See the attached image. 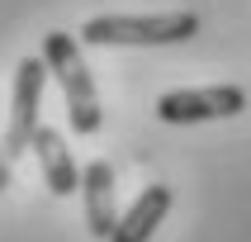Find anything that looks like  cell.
<instances>
[{"label": "cell", "instance_id": "6da1fadb", "mask_svg": "<svg viewBox=\"0 0 251 242\" xmlns=\"http://www.w3.org/2000/svg\"><path fill=\"white\" fill-rule=\"evenodd\" d=\"M199 33V14L171 10V14H95L81 28V43L90 48H161L185 43Z\"/></svg>", "mask_w": 251, "mask_h": 242}, {"label": "cell", "instance_id": "5b68a950", "mask_svg": "<svg viewBox=\"0 0 251 242\" xmlns=\"http://www.w3.org/2000/svg\"><path fill=\"white\" fill-rule=\"evenodd\" d=\"M81 199H85V223L100 242L114 238L119 228V199H114V171L109 161H90L81 176Z\"/></svg>", "mask_w": 251, "mask_h": 242}, {"label": "cell", "instance_id": "3957f363", "mask_svg": "<svg viewBox=\"0 0 251 242\" xmlns=\"http://www.w3.org/2000/svg\"><path fill=\"white\" fill-rule=\"evenodd\" d=\"M247 109L242 85H190V90H166L156 100L161 124H209V119H232Z\"/></svg>", "mask_w": 251, "mask_h": 242}, {"label": "cell", "instance_id": "8992f818", "mask_svg": "<svg viewBox=\"0 0 251 242\" xmlns=\"http://www.w3.org/2000/svg\"><path fill=\"white\" fill-rule=\"evenodd\" d=\"M33 152H38L43 181H48V190H52V195L67 199L71 190H81V176H85V171L76 166V157H71L67 138H62L57 128H38V133H33Z\"/></svg>", "mask_w": 251, "mask_h": 242}, {"label": "cell", "instance_id": "7a4b0ae2", "mask_svg": "<svg viewBox=\"0 0 251 242\" xmlns=\"http://www.w3.org/2000/svg\"><path fill=\"white\" fill-rule=\"evenodd\" d=\"M43 62L57 76L62 95H67L71 133H100L104 109H100V90L90 81V67H85V57H81V43L71 38V33H48L43 38Z\"/></svg>", "mask_w": 251, "mask_h": 242}, {"label": "cell", "instance_id": "277c9868", "mask_svg": "<svg viewBox=\"0 0 251 242\" xmlns=\"http://www.w3.org/2000/svg\"><path fill=\"white\" fill-rule=\"evenodd\" d=\"M48 62L43 57H24L14 71V109H10V128H5V152H28L33 133H38V109H43V85H48Z\"/></svg>", "mask_w": 251, "mask_h": 242}, {"label": "cell", "instance_id": "ba28073f", "mask_svg": "<svg viewBox=\"0 0 251 242\" xmlns=\"http://www.w3.org/2000/svg\"><path fill=\"white\" fill-rule=\"evenodd\" d=\"M10 185V152H5V142H0V190Z\"/></svg>", "mask_w": 251, "mask_h": 242}, {"label": "cell", "instance_id": "52a82bcc", "mask_svg": "<svg viewBox=\"0 0 251 242\" xmlns=\"http://www.w3.org/2000/svg\"><path fill=\"white\" fill-rule=\"evenodd\" d=\"M166 209H171V185H147V190L133 199V209L119 218L109 242H147L156 233V223L166 218Z\"/></svg>", "mask_w": 251, "mask_h": 242}]
</instances>
